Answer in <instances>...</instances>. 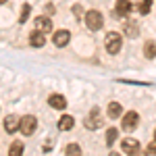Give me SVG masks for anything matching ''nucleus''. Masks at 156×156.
Here are the masks:
<instances>
[{
	"mask_svg": "<svg viewBox=\"0 0 156 156\" xmlns=\"http://www.w3.org/2000/svg\"><path fill=\"white\" fill-rule=\"evenodd\" d=\"M104 46H106V52H108V54H119L121 46H123V36H121V34H117V31L106 34V37H104Z\"/></svg>",
	"mask_w": 156,
	"mask_h": 156,
	"instance_id": "f257e3e1",
	"label": "nucleus"
},
{
	"mask_svg": "<svg viewBox=\"0 0 156 156\" xmlns=\"http://www.w3.org/2000/svg\"><path fill=\"white\" fill-rule=\"evenodd\" d=\"M85 19V25H87V29H92V31H98V29H102V25H104V19H102V12L100 11H87L83 15Z\"/></svg>",
	"mask_w": 156,
	"mask_h": 156,
	"instance_id": "f03ea898",
	"label": "nucleus"
},
{
	"mask_svg": "<svg viewBox=\"0 0 156 156\" xmlns=\"http://www.w3.org/2000/svg\"><path fill=\"white\" fill-rule=\"evenodd\" d=\"M83 125H85V129H98V127H102V110L98 106H94L90 110V115L85 117Z\"/></svg>",
	"mask_w": 156,
	"mask_h": 156,
	"instance_id": "7ed1b4c3",
	"label": "nucleus"
},
{
	"mask_svg": "<svg viewBox=\"0 0 156 156\" xmlns=\"http://www.w3.org/2000/svg\"><path fill=\"white\" fill-rule=\"evenodd\" d=\"M121 125H123V129L125 131H133L137 125H140V115L131 110V112H125L123 117H121Z\"/></svg>",
	"mask_w": 156,
	"mask_h": 156,
	"instance_id": "20e7f679",
	"label": "nucleus"
},
{
	"mask_svg": "<svg viewBox=\"0 0 156 156\" xmlns=\"http://www.w3.org/2000/svg\"><path fill=\"white\" fill-rule=\"evenodd\" d=\"M36 127H37L36 117H31V115L21 117V127H19V131L23 133V135H34V133H36Z\"/></svg>",
	"mask_w": 156,
	"mask_h": 156,
	"instance_id": "39448f33",
	"label": "nucleus"
},
{
	"mask_svg": "<svg viewBox=\"0 0 156 156\" xmlns=\"http://www.w3.org/2000/svg\"><path fill=\"white\" fill-rule=\"evenodd\" d=\"M69 40H71V34H69L67 29H58V31H54V34H52V44H54V46H58V48L67 46V44H69Z\"/></svg>",
	"mask_w": 156,
	"mask_h": 156,
	"instance_id": "423d86ee",
	"label": "nucleus"
},
{
	"mask_svg": "<svg viewBox=\"0 0 156 156\" xmlns=\"http://www.w3.org/2000/svg\"><path fill=\"white\" fill-rule=\"evenodd\" d=\"M131 11H133V4L129 0H117V4H115V15H117V19L129 15Z\"/></svg>",
	"mask_w": 156,
	"mask_h": 156,
	"instance_id": "0eeeda50",
	"label": "nucleus"
},
{
	"mask_svg": "<svg viewBox=\"0 0 156 156\" xmlns=\"http://www.w3.org/2000/svg\"><path fill=\"white\" fill-rule=\"evenodd\" d=\"M36 31H40V34H50L52 31V19L50 17H37L36 19Z\"/></svg>",
	"mask_w": 156,
	"mask_h": 156,
	"instance_id": "6e6552de",
	"label": "nucleus"
},
{
	"mask_svg": "<svg viewBox=\"0 0 156 156\" xmlns=\"http://www.w3.org/2000/svg\"><path fill=\"white\" fill-rule=\"evenodd\" d=\"M19 127H21V119H19V117H15V115H9V117L4 119V131H6V133L19 131Z\"/></svg>",
	"mask_w": 156,
	"mask_h": 156,
	"instance_id": "1a4fd4ad",
	"label": "nucleus"
},
{
	"mask_svg": "<svg viewBox=\"0 0 156 156\" xmlns=\"http://www.w3.org/2000/svg\"><path fill=\"white\" fill-rule=\"evenodd\" d=\"M48 104L52 108H56V110H62V108L67 106V100H65L62 94H52V96L48 98Z\"/></svg>",
	"mask_w": 156,
	"mask_h": 156,
	"instance_id": "9d476101",
	"label": "nucleus"
},
{
	"mask_svg": "<svg viewBox=\"0 0 156 156\" xmlns=\"http://www.w3.org/2000/svg\"><path fill=\"white\" fill-rule=\"evenodd\" d=\"M106 115H108V119H119V117H123V106L119 102H110L106 108Z\"/></svg>",
	"mask_w": 156,
	"mask_h": 156,
	"instance_id": "9b49d317",
	"label": "nucleus"
},
{
	"mask_svg": "<svg viewBox=\"0 0 156 156\" xmlns=\"http://www.w3.org/2000/svg\"><path fill=\"white\" fill-rule=\"evenodd\" d=\"M121 148H123L127 154H131V152H135V150L140 148V142H137L135 137H125V140L121 142Z\"/></svg>",
	"mask_w": 156,
	"mask_h": 156,
	"instance_id": "f8f14e48",
	"label": "nucleus"
},
{
	"mask_svg": "<svg viewBox=\"0 0 156 156\" xmlns=\"http://www.w3.org/2000/svg\"><path fill=\"white\" fill-rule=\"evenodd\" d=\"M123 34H125L127 37H137L140 36V27H137L135 21H127L125 27H123Z\"/></svg>",
	"mask_w": 156,
	"mask_h": 156,
	"instance_id": "ddd939ff",
	"label": "nucleus"
},
{
	"mask_svg": "<svg viewBox=\"0 0 156 156\" xmlns=\"http://www.w3.org/2000/svg\"><path fill=\"white\" fill-rule=\"evenodd\" d=\"M73 125H75V119H73L71 115H62L58 119V129L60 131H69V129H73Z\"/></svg>",
	"mask_w": 156,
	"mask_h": 156,
	"instance_id": "4468645a",
	"label": "nucleus"
},
{
	"mask_svg": "<svg viewBox=\"0 0 156 156\" xmlns=\"http://www.w3.org/2000/svg\"><path fill=\"white\" fill-rule=\"evenodd\" d=\"M29 44H31L34 48H42V46L46 44V37H44V34H40V31H34V34L29 36Z\"/></svg>",
	"mask_w": 156,
	"mask_h": 156,
	"instance_id": "2eb2a0df",
	"label": "nucleus"
},
{
	"mask_svg": "<svg viewBox=\"0 0 156 156\" xmlns=\"http://www.w3.org/2000/svg\"><path fill=\"white\" fill-rule=\"evenodd\" d=\"M25 152V144L23 142H12L9 148V156H23Z\"/></svg>",
	"mask_w": 156,
	"mask_h": 156,
	"instance_id": "dca6fc26",
	"label": "nucleus"
},
{
	"mask_svg": "<svg viewBox=\"0 0 156 156\" xmlns=\"http://www.w3.org/2000/svg\"><path fill=\"white\" fill-rule=\"evenodd\" d=\"M144 56L146 58H154L156 56V42L148 40V42L144 44Z\"/></svg>",
	"mask_w": 156,
	"mask_h": 156,
	"instance_id": "f3484780",
	"label": "nucleus"
},
{
	"mask_svg": "<svg viewBox=\"0 0 156 156\" xmlns=\"http://www.w3.org/2000/svg\"><path fill=\"white\" fill-rule=\"evenodd\" d=\"M117 135H119V131H117L115 127H110V129L106 131V146H108V148H110V146L115 144V140H117Z\"/></svg>",
	"mask_w": 156,
	"mask_h": 156,
	"instance_id": "a211bd4d",
	"label": "nucleus"
},
{
	"mask_svg": "<svg viewBox=\"0 0 156 156\" xmlns=\"http://www.w3.org/2000/svg\"><path fill=\"white\" fill-rule=\"evenodd\" d=\"M67 156H81V148H79V144H69L67 146Z\"/></svg>",
	"mask_w": 156,
	"mask_h": 156,
	"instance_id": "6ab92c4d",
	"label": "nucleus"
},
{
	"mask_svg": "<svg viewBox=\"0 0 156 156\" xmlns=\"http://www.w3.org/2000/svg\"><path fill=\"white\" fill-rule=\"evenodd\" d=\"M29 12H31V6L29 4H23L21 6V17H19V23H25L29 19Z\"/></svg>",
	"mask_w": 156,
	"mask_h": 156,
	"instance_id": "aec40b11",
	"label": "nucleus"
},
{
	"mask_svg": "<svg viewBox=\"0 0 156 156\" xmlns=\"http://www.w3.org/2000/svg\"><path fill=\"white\" fill-rule=\"evenodd\" d=\"M150 9H152V0H142L137 11L142 12V15H148V12H150Z\"/></svg>",
	"mask_w": 156,
	"mask_h": 156,
	"instance_id": "412c9836",
	"label": "nucleus"
},
{
	"mask_svg": "<svg viewBox=\"0 0 156 156\" xmlns=\"http://www.w3.org/2000/svg\"><path fill=\"white\" fill-rule=\"evenodd\" d=\"M148 154H156V140L148 144Z\"/></svg>",
	"mask_w": 156,
	"mask_h": 156,
	"instance_id": "4be33fe9",
	"label": "nucleus"
},
{
	"mask_svg": "<svg viewBox=\"0 0 156 156\" xmlns=\"http://www.w3.org/2000/svg\"><path fill=\"white\" fill-rule=\"evenodd\" d=\"M146 154H148V152H144L142 148H137V150H135V152H131L129 156H146Z\"/></svg>",
	"mask_w": 156,
	"mask_h": 156,
	"instance_id": "5701e85b",
	"label": "nucleus"
},
{
	"mask_svg": "<svg viewBox=\"0 0 156 156\" xmlns=\"http://www.w3.org/2000/svg\"><path fill=\"white\" fill-rule=\"evenodd\" d=\"M54 11H56L54 4H46V12H48V15H54ZM48 15H46V17H48Z\"/></svg>",
	"mask_w": 156,
	"mask_h": 156,
	"instance_id": "b1692460",
	"label": "nucleus"
},
{
	"mask_svg": "<svg viewBox=\"0 0 156 156\" xmlns=\"http://www.w3.org/2000/svg\"><path fill=\"white\" fill-rule=\"evenodd\" d=\"M108 156H121V154H119V152H110Z\"/></svg>",
	"mask_w": 156,
	"mask_h": 156,
	"instance_id": "393cba45",
	"label": "nucleus"
},
{
	"mask_svg": "<svg viewBox=\"0 0 156 156\" xmlns=\"http://www.w3.org/2000/svg\"><path fill=\"white\" fill-rule=\"evenodd\" d=\"M4 2H6V0H0V4H4Z\"/></svg>",
	"mask_w": 156,
	"mask_h": 156,
	"instance_id": "a878e982",
	"label": "nucleus"
},
{
	"mask_svg": "<svg viewBox=\"0 0 156 156\" xmlns=\"http://www.w3.org/2000/svg\"><path fill=\"white\" fill-rule=\"evenodd\" d=\"M154 140H156V131H154Z\"/></svg>",
	"mask_w": 156,
	"mask_h": 156,
	"instance_id": "bb28decb",
	"label": "nucleus"
}]
</instances>
